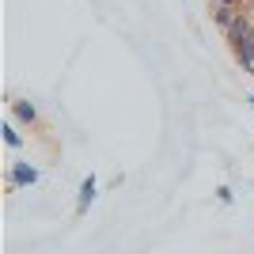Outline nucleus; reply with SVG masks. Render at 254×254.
Masks as SVG:
<instances>
[{
	"label": "nucleus",
	"instance_id": "1",
	"mask_svg": "<svg viewBox=\"0 0 254 254\" xmlns=\"http://www.w3.org/2000/svg\"><path fill=\"white\" fill-rule=\"evenodd\" d=\"M224 38H228V46H232V50H239L243 42H254V11H247V8L239 11V15H235V23L224 31Z\"/></svg>",
	"mask_w": 254,
	"mask_h": 254
},
{
	"label": "nucleus",
	"instance_id": "2",
	"mask_svg": "<svg viewBox=\"0 0 254 254\" xmlns=\"http://www.w3.org/2000/svg\"><path fill=\"white\" fill-rule=\"evenodd\" d=\"M38 182V167L34 163H27V159H15L8 171V186L11 190H19V186H34Z\"/></svg>",
	"mask_w": 254,
	"mask_h": 254
},
{
	"label": "nucleus",
	"instance_id": "3",
	"mask_svg": "<svg viewBox=\"0 0 254 254\" xmlns=\"http://www.w3.org/2000/svg\"><path fill=\"white\" fill-rule=\"evenodd\" d=\"M11 122H19V126H38V106L31 99H15L11 103Z\"/></svg>",
	"mask_w": 254,
	"mask_h": 254
},
{
	"label": "nucleus",
	"instance_id": "4",
	"mask_svg": "<svg viewBox=\"0 0 254 254\" xmlns=\"http://www.w3.org/2000/svg\"><path fill=\"white\" fill-rule=\"evenodd\" d=\"M99 197V182H95V175H87L84 182H80V197H76V212L84 216L87 209H91V201Z\"/></svg>",
	"mask_w": 254,
	"mask_h": 254
},
{
	"label": "nucleus",
	"instance_id": "5",
	"mask_svg": "<svg viewBox=\"0 0 254 254\" xmlns=\"http://www.w3.org/2000/svg\"><path fill=\"white\" fill-rule=\"evenodd\" d=\"M239 11H243V8H228V4H212V23H216L220 31H228V27L235 23V15H239Z\"/></svg>",
	"mask_w": 254,
	"mask_h": 254
},
{
	"label": "nucleus",
	"instance_id": "6",
	"mask_svg": "<svg viewBox=\"0 0 254 254\" xmlns=\"http://www.w3.org/2000/svg\"><path fill=\"white\" fill-rule=\"evenodd\" d=\"M232 53H235V64H239L243 72L254 76V42H243L239 50H232Z\"/></svg>",
	"mask_w": 254,
	"mask_h": 254
},
{
	"label": "nucleus",
	"instance_id": "7",
	"mask_svg": "<svg viewBox=\"0 0 254 254\" xmlns=\"http://www.w3.org/2000/svg\"><path fill=\"white\" fill-rule=\"evenodd\" d=\"M0 133H4V144H8V148H23V133H19V126H15V122H4V129H0Z\"/></svg>",
	"mask_w": 254,
	"mask_h": 254
},
{
	"label": "nucleus",
	"instance_id": "8",
	"mask_svg": "<svg viewBox=\"0 0 254 254\" xmlns=\"http://www.w3.org/2000/svg\"><path fill=\"white\" fill-rule=\"evenodd\" d=\"M232 197H235V193L228 190V186H220V190H216V201H224V205H228V201H232Z\"/></svg>",
	"mask_w": 254,
	"mask_h": 254
},
{
	"label": "nucleus",
	"instance_id": "9",
	"mask_svg": "<svg viewBox=\"0 0 254 254\" xmlns=\"http://www.w3.org/2000/svg\"><path fill=\"white\" fill-rule=\"evenodd\" d=\"M216 4H228V8H247V0H216Z\"/></svg>",
	"mask_w": 254,
	"mask_h": 254
},
{
	"label": "nucleus",
	"instance_id": "10",
	"mask_svg": "<svg viewBox=\"0 0 254 254\" xmlns=\"http://www.w3.org/2000/svg\"><path fill=\"white\" fill-rule=\"evenodd\" d=\"M251 8H254V0H247V11H251Z\"/></svg>",
	"mask_w": 254,
	"mask_h": 254
},
{
	"label": "nucleus",
	"instance_id": "11",
	"mask_svg": "<svg viewBox=\"0 0 254 254\" xmlns=\"http://www.w3.org/2000/svg\"><path fill=\"white\" fill-rule=\"evenodd\" d=\"M247 103H251V106H254V95H251V99H247Z\"/></svg>",
	"mask_w": 254,
	"mask_h": 254
},
{
	"label": "nucleus",
	"instance_id": "12",
	"mask_svg": "<svg viewBox=\"0 0 254 254\" xmlns=\"http://www.w3.org/2000/svg\"><path fill=\"white\" fill-rule=\"evenodd\" d=\"M209 4H216V0H209Z\"/></svg>",
	"mask_w": 254,
	"mask_h": 254
}]
</instances>
